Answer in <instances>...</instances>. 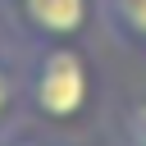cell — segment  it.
I'll list each match as a JSON object with an SVG mask.
<instances>
[{
	"instance_id": "cell-1",
	"label": "cell",
	"mask_w": 146,
	"mask_h": 146,
	"mask_svg": "<svg viewBox=\"0 0 146 146\" xmlns=\"http://www.w3.org/2000/svg\"><path fill=\"white\" fill-rule=\"evenodd\" d=\"M23 68V114L32 132L73 141L105 114V78L91 41H41L14 46Z\"/></svg>"
},
{
	"instance_id": "cell-2",
	"label": "cell",
	"mask_w": 146,
	"mask_h": 146,
	"mask_svg": "<svg viewBox=\"0 0 146 146\" xmlns=\"http://www.w3.org/2000/svg\"><path fill=\"white\" fill-rule=\"evenodd\" d=\"M0 27L9 46L91 41L100 36V0H0Z\"/></svg>"
},
{
	"instance_id": "cell-3",
	"label": "cell",
	"mask_w": 146,
	"mask_h": 146,
	"mask_svg": "<svg viewBox=\"0 0 146 146\" xmlns=\"http://www.w3.org/2000/svg\"><path fill=\"white\" fill-rule=\"evenodd\" d=\"M100 36L146 55V0H100Z\"/></svg>"
},
{
	"instance_id": "cell-4",
	"label": "cell",
	"mask_w": 146,
	"mask_h": 146,
	"mask_svg": "<svg viewBox=\"0 0 146 146\" xmlns=\"http://www.w3.org/2000/svg\"><path fill=\"white\" fill-rule=\"evenodd\" d=\"M23 128H27V114H23V68H18V50L5 46L0 50V141H9Z\"/></svg>"
},
{
	"instance_id": "cell-5",
	"label": "cell",
	"mask_w": 146,
	"mask_h": 146,
	"mask_svg": "<svg viewBox=\"0 0 146 146\" xmlns=\"http://www.w3.org/2000/svg\"><path fill=\"white\" fill-rule=\"evenodd\" d=\"M110 137H114V146H146V91L123 96L110 110Z\"/></svg>"
},
{
	"instance_id": "cell-6",
	"label": "cell",
	"mask_w": 146,
	"mask_h": 146,
	"mask_svg": "<svg viewBox=\"0 0 146 146\" xmlns=\"http://www.w3.org/2000/svg\"><path fill=\"white\" fill-rule=\"evenodd\" d=\"M0 146H64V141H55V137H46V132H32V128H23V132H14L9 141H0Z\"/></svg>"
},
{
	"instance_id": "cell-7",
	"label": "cell",
	"mask_w": 146,
	"mask_h": 146,
	"mask_svg": "<svg viewBox=\"0 0 146 146\" xmlns=\"http://www.w3.org/2000/svg\"><path fill=\"white\" fill-rule=\"evenodd\" d=\"M5 46H9V36H5V27H0V50H5Z\"/></svg>"
}]
</instances>
